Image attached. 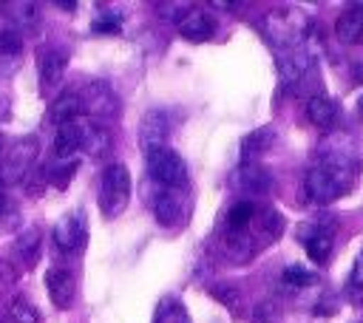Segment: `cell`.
<instances>
[{
    "instance_id": "6da1fadb",
    "label": "cell",
    "mask_w": 363,
    "mask_h": 323,
    "mask_svg": "<svg viewBox=\"0 0 363 323\" xmlns=\"http://www.w3.org/2000/svg\"><path fill=\"white\" fill-rule=\"evenodd\" d=\"M130 201V173L125 164L113 162L102 170V178H99V210L105 218H116L125 212Z\"/></svg>"
},
{
    "instance_id": "7a4b0ae2",
    "label": "cell",
    "mask_w": 363,
    "mask_h": 323,
    "mask_svg": "<svg viewBox=\"0 0 363 323\" xmlns=\"http://www.w3.org/2000/svg\"><path fill=\"white\" fill-rule=\"evenodd\" d=\"M37 139L34 136H20L17 142H11L9 150H3L0 159V181L3 184H17L26 176H31V167L37 162Z\"/></svg>"
},
{
    "instance_id": "3957f363",
    "label": "cell",
    "mask_w": 363,
    "mask_h": 323,
    "mask_svg": "<svg viewBox=\"0 0 363 323\" xmlns=\"http://www.w3.org/2000/svg\"><path fill=\"white\" fill-rule=\"evenodd\" d=\"M147 173L164 190H182L187 184V162L173 147H159L147 153Z\"/></svg>"
},
{
    "instance_id": "277c9868",
    "label": "cell",
    "mask_w": 363,
    "mask_h": 323,
    "mask_svg": "<svg viewBox=\"0 0 363 323\" xmlns=\"http://www.w3.org/2000/svg\"><path fill=\"white\" fill-rule=\"evenodd\" d=\"M82 110H88L94 119H116L119 116V96L108 82H88L79 94Z\"/></svg>"
},
{
    "instance_id": "5b68a950",
    "label": "cell",
    "mask_w": 363,
    "mask_h": 323,
    "mask_svg": "<svg viewBox=\"0 0 363 323\" xmlns=\"http://www.w3.org/2000/svg\"><path fill=\"white\" fill-rule=\"evenodd\" d=\"M167 136H170V116H167V110H162V108L147 110L142 116V125H139V144H142V150L153 153L159 147H167L164 144Z\"/></svg>"
},
{
    "instance_id": "8992f818",
    "label": "cell",
    "mask_w": 363,
    "mask_h": 323,
    "mask_svg": "<svg viewBox=\"0 0 363 323\" xmlns=\"http://www.w3.org/2000/svg\"><path fill=\"white\" fill-rule=\"evenodd\" d=\"M332 241H335V224H332V218L312 221L309 230L303 232V246H306L309 261L323 264L332 255Z\"/></svg>"
},
{
    "instance_id": "52a82bcc",
    "label": "cell",
    "mask_w": 363,
    "mask_h": 323,
    "mask_svg": "<svg viewBox=\"0 0 363 323\" xmlns=\"http://www.w3.org/2000/svg\"><path fill=\"white\" fill-rule=\"evenodd\" d=\"M54 244L62 252H77L85 244V215L82 212H68L57 221L54 227Z\"/></svg>"
},
{
    "instance_id": "ba28073f",
    "label": "cell",
    "mask_w": 363,
    "mask_h": 323,
    "mask_svg": "<svg viewBox=\"0 0 363 323\" xmlns=\"http://www.w3.org/2000/svg\"><path fill=\"white\" fill-rule=\"evenodd\" d=\"M153 215L162 227H179L184 224V198L179 190H162L153 198Z\"/></svg>"
},
{
    "instance_id": "9c48e42d",
    "label": "cell",
    "mask_w": 363,
    "mask_h": 323,
    "mask_svg": "<svg viewBox=\"0 0 363 323\" xmlns=\"http://www.w3.org/2000/svg\"><path fill=\"white\" fill-rule=\"evenodd\" d=\"M235 176H238V178H235L238 187H241L244 193H250V196H267V193L275 187L272 173H269L267 167H261L258 162H244Z\"/></svg>"
},
{
    "instance_id": "30bf717a",
    "label": "cell",
    "mask_w": 363,
    "mask_h": 323,
    "mask_svg": "<svg viewBox=\"0 0 363 323\" xmlns=\"http://www.w3.org/2000/svg\"><path fill=\"white\" fill-rule=\"evenodd\" d=\"M45 289H48V298L57 309H68L74 303V295H77V280L68 269H51L45 275Z\"/></svg>"
},
{
    "instance_id": "8fae6325",
    "label": "cell",
    "mask_w": 363,
    "mask_h": 323,
    "mask_svg": "<svg viewBox=\"0 0 363 323\" xmlns=\"http://www.w3.org/2000/svg\"><path fill=\"white\" fill-rule=\"evenodd\" d=\"M335 34L340 42L346 45H354V42H363V6H352L346 8L337 23H335Z\"/></svg>"
},
{
    "instance_id": "7c38bea8",
    "label": "cell",
    "mask_w": 363,
    "mask_h": 323,
    "mask_svg": "<svg viewBox=\"0 0 363 323\" xmlns=\"http://www.w3.org/2000/svg\"><path fill=\"white\" fill-rule=\"evenodd\" d=\"M216 31V23L210 14H201V11H187L182 20H179V34L184 40H193V42H201L207 37H213Z\"/></svg>"
},
{
    "instance_id": "4fadbf2b",
    "label": "cell",
    "mask_w": 363,
    "mask_h": 323,
    "mask_svg": "<svg viewBox=\"0 0 363 323\" xmlns=\"http://www.w3.org/2000/svg\"><path fill=\"white\" fill-rule=\"evenodd\" d=\"M79 147H82L79 122L60 125V128H57V136H54V159H57V162H68Z\"/></svg>"
},
{
    "instance_id": "5bb4252c",
    "label": "cell",
    "mask_w": 363,
    "mask_h": 323,
    "mask_svg": "<svg viewBox=\"0 0 363 323\" xmlns=\"http://www.w3.org/2000/svg\"><path fill=\"white\" fill-rule=\"evenodd\" d=\"M306 113H309V122H312L315 128L329 130V128H335V122H337V102L329 99V96H323V94H315V96L309 99V105H306Z\"/></svg>"
},
{
    "instance_id": "9a60e30c",
    "label": "cell",
    "mask_w": 363,
    "mask_h": 323,
    "mask_svg": "<svg viewBox=\"0 0 363 323\" xmlns=\"http://www.w3.org/2000/svg\"><path fill=\"white\" fill-rule=\"evenodd\" d=\"M79 113H82V102H79V94H74V91L60 94V96L51 102V108H48V119H51L54 125L77 122Z\"/></svg>"
},
{
    "instance_id": "2e32d148",
    "label": "cell",
    "mask_w": 363,
    "mask_h": 323,
    "mask_svg": "<svg viewBox=\"0 0 363 323\" xmlns=\"http://www.w3.org/2000/svg\"><path fill=\"white\" fill-rule=\"evenodd\" d=\"M62 74H65V54L62 51L43 54V60H40V85H43V91L57 88Z\"/></svg>"
},
{
    "instance_id": "e0dca14e",
    "label": "cell",
    "mask_w": 363,
    "mask_h": 323,
    "mask_svg": "<svg viewBox=\"0 0 363 323\" xmlns=\"http://www.w3.org/2000/svg\"><path fill=\"white\" fill-rule=\"evenodd\" d=\"M79 133H82V147L79 150H85L91 156H102L111 147L108 130L102 125H96V122H79Z\"/></svg>"
},
{
    "instance_id": "ac0fdd59",
    "label": "cell",
    "mask_w": 363,
    "mask_h": 323,
    "mask_svg": "<svg viewBox=\"0 0 363 323\" xmlns=\"http://www.w3.org/2000/svg\"><path fill=\"white\" fill-rule=\"evenodd\" d=\"M275 139H278V133H275V128H258V130H252L250 136H244V142H241V153H244V162H252L255 156H261L264 150H269L272 144H275Z\"/></svg>"
},
{
    "instance_id": "d6986e66",
    "label": "cell",
    "mask_w": 363,
    "mask_h": 323,
    "mask_svg": "<svg viewBox=\"0 0 363 323\" xmlns=\"http://www.w3.org/2000/svg\"><path fill=\"white\" fill-rule=\"evenodd\" d=\"M14 255H17L26 266H31V264L37 261V255H40V230H37V227H28V230H23V232L14 238Z\"/></svg>"
},
{
    "instance_id": "ffe728a7",
    "label": "cell",
    "mask_w": 363,
    "mask_h": 323,
    "mask_svg": "<svg viewBox=\"0 0 363 323\" xmlns=\"http://www.w3.org/2000/svg\"><path fill=\"white\" fill-rule=\"evenodd\" d=\"M153 323H190V314H187V309L179 300H170L167 298V300L159 303Z\"/></svg>"
},
{
    "instance_id": "44dd1931",
    "label": "cell",
    "mask_w": 363,
    "mask_h": 323,
    "mask_svg": "<svg viewBox=\"0 0 363 323\" xmlns=\"http://www.w3.org/2000/svg\"><path fill=\"white\" fill-rule=\"evenodd\" d=\"M252 218H255V207H252L250 201H238V204L227 212V227H230L233 232H238V230L250 227Z\"/></svg>"
},
{
    "instance_id": "7402d4cb",
    "label": "cell",
    "mask_w": 363,
    "mask_h": 323,
    "mask_svg": "<svg viewBox=\"0 0 363 323\" xmlns=\"http://www.w3.org/2000/svg\"><path fill=\"white\" fill-rule=\"evenodd\" d=\"M9 314H11L14 323H40L37 306L28 303V300H23V298H14V300L9 303Z\"/></svg>"
},
{
    "instance_id": "603a6c76",
    "label": "cell",
    "mask_w": 363,
    "mask_h": 323,
    "mask_svg": "<svg viewBox=\"0 0 363 323\" xmlns=\"http://www.w3.org/2000/svg\"><path fill=\"white\" fill-rule=\"evenodd\" d=\"M23 48V34L17 26H6L0 31V57H17Z\"/></svg>"
},
{
    "instance_id": "cb8c5ba5",
    "label": "cell",
    "mask_w": 363,
    "mask_h": 323,
    "mask_svg": "<svg viewBox=\"0 0 363 323\" xmlns=\"http://www.w3.org/2000/svg\"><path fill=\"white\" fill-rule=\"evenodd\" d=\"M281 278H284V283H286V286H295V289H303V286H309V283L315 280V275H312V272H306V269H303V266H298V264L286 266Z\"/></svg>"
},
{
    "instance_id": "d4e9b609",
    "label": "cell",
    "mask_w": 363,
    "mask_h": 323,
    "mask_svg": "<svg viewBox=\"0 0 363 323\" xmlns=\"http://www.w3.org/2000/svg\"><path fill=\"white\" fill-rule=\"evenodd\" d=\"M252 323H284L278 303H272V300L258 303V306L252 309Z\"/></svg>"
},
{
    "instance_id": "484cf974",
    "label": "cell",
    "mask_w": 363,
    "mask_h": 323,
    "mask_svg": "<svg viewBox=\"0 0 363 323\" xmlns=\"http://www.w3.org/2000/svg\"><path fill=\"white\" fill-rule=\"evenodd\" d=\"M261 230H264L267 238H278L284 232V218L275 210H264L261 212Z\"/></svg>"
},
{
    "instance_id": "4316f807",
    "label": "cell",
    "mask_w": 363,
    "mask_h": 323,
    "mask_svg": "<svg viewBox=\"0 0 363 323\" xmlns=\"http://www.w3.org/2000/svg\"><path fill=\"white\" fill-rule=\"evenodd\" d=\"M119 26H122V17H119V14H99L91 28H94V31H102V34H116Z\"/></svg>"
},
{
    "instance_id": "83f0119b",
    "label": "cell",
    "mask_w": 363,
    "mask_h": 323,
    "mask_svg": "<svg viewBox=\"0 0 363 323\" xmlns=\"http://www.w3.org/2000/svg\"><path fill=\"white\" fill-rule=\"evenodd\" d=\"M156 11H159L164 20H176V17L182 20V17L190 11V3H159Z\"/></svg>"
},
{
    "instance_id": "f1b7e54d",
    "label": "cell",
    "mask_w": 363,
    "mask_h": 323,
    "mask_svg": "<svg viewBox=\"0 0 363 323\" xmlns=\"http://www.w3.org/2000/svg\"><path fill=\"white\" fill-rule=\"evenodd\" d=\"M74 170H77V162H65L62 167L57 164V170L51 173V184H57V187H68V181H71Z\"/></svg>"
},
{
    "instance_id": "f546056e",
    "label": "cell",
    "mask_w": 363,
    "mask_h": 323,
    "mask_svg": "<svg viewBox=\"0 0 363 323\" xmlns=\"http://www.w3.org/2000/svg\"><path fill=\"white\" fill-rule=\"evenodd\" d=\"M14 280H17L14 264L6 261V258H0V286H9V283H14Z\"/></svg>"
},
{
    "instance_id": "4dcf8cb0",
    "label": "cell",
    "mask_w": 363,
    "mask_h": 323,
    "mask_svg": "<svg viewBox=\"0 0 363 323\" xmlns=\"http://www.w3.org/2000/svg\"><path fill=\"white\" fill-rule=\"evenodd\" d=\"M349 286H363V249L352 266V275H349Z\"/></svg>"
},
{
    "instance_id": "1f68e13d",
    "label": "cell",
    "mask_w": 363,
    "mask_h": 323,
    "mask_svg": "<svg viewBox=\"0 0 363 323\" xmlns=\"http://www.w3.org/2000/svg\"><path fill=\"white\" fill-rule=\"evenodd\" d=\"M9 108H11V102H9V96H3V94H0V122H3L6 116H9Z\"/></svg>"
},
{
    "instance_id": "d6a6232c",
    "label": "cell",
    "mask_w": 363,
    "mask_h": 323,
    "mask_svg": "<svg viewBox=\"0 0 363 323\" xmlns=\"http://www.w3.org/2000/svg\"><path fill=\"white\" fill-rule=\"evenodd\" d=\"M216 8H224V11H233V8H238V3H213Z\"/></svg>"
},
{
    "instance_id": "836d02e7",
    "label": "cell",
    "mask_w": 363,
    "mask_h": 323,
    "mask_svg": "<svg viewBox=\"0 0 363 323\" xmlns=\"http://www.w3.org/2000/svg\"><path fill=\"white\" fill-rule=\"evenodd\" d=\"M6 207V190H3V181H0V210Z\"/></svg>"
},
{
    "instance_id": "e575fe53",
    "label": "cell",
    "mask_w": 363,
    "mask_h": 323,
    "mask_svg": "<svg viewBox=\"0 0 363 323\" xmlns=\"http://www.w3.org/2000/svg\"><path fill=\"white\" fill-rule=\"evenodd\" d=\"M357 113H360V116H363V94H360V96H357Z\"/></svg>"
},
{
    "instance_id": "d590c367",
    "label": "cell",
    "mask_w": 363,
    "mask_h": 323,
    "mask_svg": "<svg viewBox=\"0 0 363 323\" xmlns=\"http://www.w3.org/2000/svg\"><path fill=\"white\" fill-rule=\"evenodd\" d=\"M3 150H6V139H3V133H0V159H3Z\"/></svg>"
}]
</instances>
